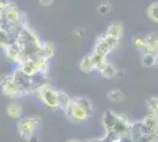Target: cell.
Masks as SVG:
<instances>
[{
	"instance_id": "1",
	"label": "cell",
	"mask_w": 158,
	"mask_h": 142,
	"mask_svg": "<svg viewBox=\"0 0 158 142\" xmlns=\"http://www.w3.org/2000/svg\"><path fill=\"white\" fill-rule=\"evenodd\" d=\"M15 41H18V44L21 47L24 59L37 58L43 54V41H40L37 33L27 24L20 28Z\"/></svg>"
},
{
	"instance_id": "2",
	"label": "cell",
	"mask_w": 158,
	"mask_h": 142,
	"mask_svg": "<svg viewBox=\"0 0 158 142\" xmlns=\"http://www.w3.org/2000/svg\"><path fill=\"white\" fill-rule=\"evenodd\" d=\"M63 111L66 118L72 123H83L92 116L93 104L85 96H76L72 97L70 104Z\"/></svg>"
},
{
	"instance_id": "3",
	"label": "cell",
	"mask_w": 158,
	"mask_h": 142,
	"mask_svg": "<svg viewBox=\"0 0 158 142\" xmlns=\"http://www.w3.org/2000/svg\"><path fill=\"white\" fill-rule=\"evenodd\" d=\"M118 39H114L112 37H109L106 33L99 34L98 37L96 38L94 45L92 49V62L94 65V71H97V69L105 63L106 61H109V56L119 46Z\"/></svg>"
},
{
	"instance_id": "4",
	"label": "cell",
	"mask_w": 158,
	"mask_h": 142,
	"mask_svg": "<svg viewBox=\"0 0 158 142\" xmlns=\"http://www.w3.org/2000/svg\"><path fill=\"white\" fill-rule=\"evenodd\" d=\"M40 126H41V118L39 116H30L20 118L17 123V130L21 139L28 141Z\"/></svg>"
},
{
	"instance_id": "5",
	"label": "cell",
	"mask_w": 158,
	"mask_h": 142,
	"mask_svg": "<svg viewBox=\"0 0 158 142\" xmlns=\"http://www.w3.org/2000/svg\"><path fill=\"white\" fill-rule=\"evenodd\" d=\"M58 91L57 89L52 88L50 84H45L44 87L37 91L38 97L41 101V103L47 107L48 109H52V110H59V101H58Z\"/></svg>"
},
{
	"instance_id": "6",
	"label": "cell",
	"mask_w": 158,
	"mask_h": 142,
	"mask_svg": "<svg viewBox=\"0 0 158 142\" xmlns=\"http://www.w3.org/2000/svg\"><path fill=\"white\" fill-rule=\"evenodd\" d=\"M4 20L6 21V23H8V24H11L12 26L17 27L18 30H20L24 25H26L25 15L23 14V12H21L14 4H12V5L5 11Z\"/></svg>"
},
{
	"instance_id": "7",
	"label": "cell",
	"mask_w": 158,
	"mask_h": 142,
	"mask_svg": "<svg viewBox=\"0 0 158 142\" xmlns=\"http://www.w3.org/2000/svg\"><path fill=\"white\" fill-rule=\"evenodd\" d=\"M4 52H5L7 59L11 61L12 63H15L17 67L24 61V54L21 51V47L17 41H14L13 43L8 44L6 47H4Z\"/></svg>"
},
{
	"instance_id": "8",
	"label": "cell",
	"mask_w": 158,
	"mask_h": 142,
	"mask_svg": "<svg viewBox=\"0 0 158 142\" xmlns=\"http://www.w3.org/2000/svg\"><path fill=\"white\" fill-rule=\"evenodd\" d=\"M118 123V114L113 110L107 109L102 115V126L104 128L105 133H112L114 130V127Z\"/></svg>"
},
{
	"instance_id": "9",
	"label": "cell",
	"mask_w": 158,
	"mask_h": 142,
	"mask_svg": "<svg viewBox=\"0 0 158 142\" xmlns=\"http://www.w3.org/2000/svg\"><path fill=\"white\" fill-rule=\"evenodd\" d=\"M12 75H13V74H12ZM0 88H1L2 94L5 95L6 97H8V98H12V100H14V98H18V97H21V96H23V94H21V91H20L19 87H18V85H17V83L14 82L13 77H12L10 81L7 82V83H5L4 85H1Z\"/></svg>"
},
{
	"instance_id": "10",
	"label": "cell",
	"mask_w": 158,
	"mask_h": 142,
	"mask_svg": "<svg viewBox=\"0 0 158 142\" xmlns=\"http://www.w3.org/2000/svg\"><path fill=\"white\" fill-rule=\"evenodd\" d=\"M146 134H149V131H148V129L144 126V123H143L142 120L131 122L130 133H129V137H130L131 141H135V140H137V139L146 135Z\"/></svg>"
},
{
	"instance_id": "11",
	"label": "cell",
	"mask_w": 158,
	"mask_h": 142,
	"mask_svg": "<svg viewBox=\"0 0 158 142\" xmlns=\"http://www.w3.org/2000/svg\"><path fill=\"white\" fill-rule=\"evenodd\" d=\"M97 72H98L103 78H105V80H112V78L117 77L118 69L114 67L113 63L106 61L105 63H103V64L97 69Z\"/></svg>"
},
{
	"instance_id": "12",
	"label": "cell",
	"mask_w": 158,
	"mask_h": 142,
	"mask_svg": "<svg viewBox=\"0 0 158 142\" xmlns=\"http://www.w3.org/2000/svg\"><path fill=\"white\" fill-rule=\"evenodd\" d=\"M158 51V33L150 32L145 36V47L142 54H156Z\"/></svg>"
},
{
	"instance_id": "13",
	"label": "cell",
	"mask_w": 158,
	"mask_h": 142,
	"mask_svg": "<svg viewBox=\"0 0 158 142\" xmlns=\"http://www.w3.org/2000/svg\"><path fill=\"white\" fill-rule=\"evenodd\" d=\"M17 68L20 69L23 72H25L28 76H34V75L39 74L35 58H25Z\"/></svg>"
},
{
	"instance_id": "14",
	"label": "cell",
	"mask_w": 158,
	"mask_h": 142,
	"mask_svg": "<svg viewBox=\"0 0 158 142\" xmlns=\"http://www.w3.org/2000/svg\"><path fill=\"white\" fill-rule=\"evenodd\" d=\"M105 33L109 36V37H112L114 39H118L120 41L124 36V26L120 21L116 20V21H112L111 24L107 26L106 28Z\"/></svg>"
},
{
	"instance_id": "15",
	"label": "cell",
	"mask_w": 158,
	"mask_h": 142,
	"mask_svg": "<svg viewBox=\"0 0 158 142\" xmlns=\"http://www.w3.org/2000/svg\"><path fill=\"white\" fill-rule=\"evenodd\" d=\"M149 133H158V117L151 114H148L142 118Z\"/></svg>"
},
{
	"instance_id": "16",
	"label": "cell",
	"mask_w": 158,
	"mask_h": 142,
	"mask_svg": "<svg viewBox=\"0 0 158 142\" xmlns=\"http://www.w3.org/2000/svg\"><path fill=\"white\" fill-rule=\"evenodd\" d=\"M79 69L83 74H90L94 71V65H93V62H92V57L91 54H85L80 62H79Z\"/></svg>"
},
{
	"instance_id": "17",
	"label": "cell",
	"mask_w": 158,
	"mask_h": 142,
	"mask_svg": "<svg viewBox=\"0 0 158 142\" xmlns=\"http://www.w3.org/2000/svg\"><path fill=\"white\" fill-rule=\"evenodd\" d=\"M6 113L8 117H11L13 120H18L23 115V109H21L20 104L15 103V102H12L6 107Z\"/></svg>"
},
{
	"instance_id": "18",
	"label": "cell",
	"mask_w": 158,
	"mask_h": 142,
	"mask_svg": "<svg viewBox=\"0 0 158 142\" xmlns=\"http://www.w3.org/2000/svg\"><path fill=\"white\" fill-rule=\"evenodd\" d=\"M106 97L113 103H119V102H123L125 100V94L120 89L113 88L109 90V93L106 94Z\"/></svg>"
},
{
	"instance_id": "19",
	"label": "cell",
	"mask_w": 158,
	"mask_h": 142,
	"mask_svg": "<svg viewBox=\"0 0 158 142\" xmlns=\"http://www.w3.org/2000/svg\"><path fill=\"white\" fill-rule=\"evenodd\" d=\"M146 110L149 114L155 115L158 117V96H151L146 100Z\"/></svg>"
},
{
	"instance_id": "20",
	"label": "cell",
	"mask_w": 158,
	"mask_h": 142,
	"mask_svg": "<svg viewBox=\"0 0 158 142\" xmlns=\"http://www.w3.org/2000/svg\"><path fill=\"white\" fill-rule=\"evenodd\" d=\"M146 15L148 18L153 23H158V1L151 2L146 8Z\"/></svg>"
},
{
	"instance_id": "21",
	"label": "cell",
	"mask_w": 158,
	"mask_h": 142,
	"mask_svg": "<svg viewBox=\"0 0 158 142\" xmlns=\"http://www.w3.org/2000/svg\"><path fill=\"white\" fill-rule=\"evenodd\" d=\"M155 54H140V64L144 68H155Z\"/></svg>"
},
{
	"instance_id": "22",
	"label": "cell",
	"mask_w": 158,
	"mask_h": 142,
	"mask_svg": "<svg viewBox=\"0 0 158 142\" xmlns=\"http://www.w3.org/2000/svg\"><path fill=\"white\" fill-rule=\"evenodd\" d=\"M112 11V4L109 0H102L97 5V12L100 15H106Z\"/></svg>"
},
{
	"instance_id": "23",
	"label": "cell",
	"mask_w": 158,
	"mask_h": 142,
	"mask_svg": "<svg viewBox=\"0 0 158 142\" xmlns=\"http://www.w3.org/2000/svg\"><path fill=\"white\" fill-rule=\"evenodd\" d=\"M131 43H132L133 49L137 50V51H139V52L142 54L143 50H144V47H145V36H140V34L135 36V37L132 38Z\"/></svg>"
},
{
	"instance_id": "24",
	"label": "cell",
	"mask_w": 158,
	"mask_h": 142,
	"mask_svg": "<svg viewBox=\"0 0 158 142\" xmlns=\"http://www.w3.org/2000/svg\"><path fill=\"white\" fill-rule=\"evenodd\" d=\"M54 54H56V46L52 41H43V54L50 59L54 56Z\"/></svg>"
},
{
	"instance_id": "25",
	"label": "cell",
	"mask_w": 158,
	"mask_h": 142,
	"mask_svg": "<svg viewBox=\"0 0 158 142\" xmlns=\"http://www.w3.org/2000/svg\"><path fill=\"white\" fill-rule=\"evenodd\" d=\"M71 100H72V97H70L66 93H64V91H58V101H59V107L61 110H64L70 104Z\"/></svg>"
},
{
	"instance_id": "26",
	"label": "cell",
	"mask_w": 158,
	"mask_h": 142,
	"mask_svg": "<svg viewBox=\"0 0 158 142\" xmlns=\"http://www.w3.org/2000/svg\"><path fill=\"white\" fill-rule=\"evenodd\" d=\"M132 142H158V133H149Z\"/></svg>"
},
{
	"instance_id": "27",
	"label": "cell",
	"mask_w": 158,
	"mask_h": 142,
	"mask_svg": "<svg viewBox=\"0 0 158 142\" xmlns=\"http://www.w3.org/2000/svg\"><path fill=\"white\" fill-rule=\"evenodd\" d=\"M111 142H132V141L130 140V139H129V137H126V139H123V137L118 136L117 134H114Z\"/></svg>"
},
{
	"instance_id": "28",
	"label": "cell",
	"mask_w": 158,
	"mask_h": 142,
	"mask_svg": "<svg viewBox=\"0 0 158 142\" xmlns=\"http://www.w3.org/2000/svg\"><path fill=\"white\" fill-rule=\"evenodd\" d=\"M73 33L76 37H78V38H81V37H84V33H85V31H84V28H81V27H78V28H76L74 31H73Z\"/></svg>"
},
{
	"instance_id": "29",
	"label": "cell",
	"mask_w": 158,
	"mask_h": 142,
	"mask_svg": "<svg viewBox=\"0 0 158 142\" xmlns=\"http://www.w3.org/2000/svg\"><path fill=\"white\" fill-rule=\"evenodd\" d=\"M38 2H39V5H41V6L48 7L52 5L53 0H38Z\"/></svg>"
},
{
	"instance_id": "30",
	"label": "cell",
	"mask_w": 158,
	"mask_h": 142,
	"mask_svg": "<svg viewBox=\"0 0 158 142\" xmlns=\"http://www.w3.org/2000/svg\"><path fill=\"white\" fill-rule=\"evenodd\" d=\"M27 142H39V139H38V137H37L35 135H33L32 137H31V139H30V140H28Z\"/></svg>"
},
{
	"instance_id": "31",
	"label": "cell",
	"mask_w": 158,
	"mask_h": 142,
	"mask_svg": "<svg viewBox=\"0 0 158 142\" xmlns=\"http://www.w3.org/2000/svg\"><path fill=\"white\" fill-rule=\"evenodd\" d=\"M155 59H156V63H155V68L158 69V51L155 54Z\"/></svg>"
},
{
	"instance_id": "32",
	"label": "cell",
	"mask_w": 158,
	"mask_h": 142,
	"mask_svg": "<svg viewBox=\"0 0 158 142\" xmlns=\"http://www.w3.org/2000/svg\"><path fill=\"white\" fill-rule=\"evenodd\" d=\"M67 142H81V141H79V140H76V139H71V140H69Z\"/></svg>"
}]
</instances>
